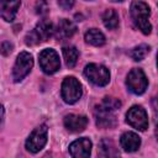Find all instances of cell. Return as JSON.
I'll use <instances>...</instances> for the list:
<instances>
[{"instance_id": "obj_1", "label": "cell", "mask_w": 158, "mask_h": 158, "mask_svg": "<svg viewBox=\"0 0 158 158\" xmlns=\"http://www.w3.org/2000/svg\"><path fill=\"white\" fill-rule=\"evenodd\" d=\"M121 106V101L116 98H104V100L95 106L94 115L96 125L101 128H111L116 126L115 111Z\"/></svg>"}, {"instance_id": "obj_2", "label": "cell", "mask_w": 158, "mask_h": 158, "mask_svg": "<svg viewBox=\"0 0 158 158\" xmlns=\"http://www.w3.org/2000/svg\"><path fill=\"white\" fill-rule=\"evenodd\" d=\"M130 14L138 30H141L142 33L144 35H149L152 31V25L149 22V17H151L149 6L141 0H133L130 7Z\"/></svg>"}, {"instance_id": "obj_3", "label": "cell", "mask_w": 158, "mask_h": 158, "mask_svg": "<svg viewBox=\"0 0 158 158\" xmlns=\"http://www.w3.org/2000/svg\"><path fill=\"white\" fill-rule=\"evenodd\" d=\"M53 35H54V26H53V23L49 20L43 19V20H41L35 26V28L32 31H30L26 35L25 43L27 46H36V44H40L42 42H46Z\"/></svg>"}, {"instance_id": "obj_4", "label": "cell", "mask_w": 158, "mask_h": 158, "mask_svg": "<svg viewBox=\"0 0 158 158\" xmlns=\"http://www.w3.org/2000/svg\"><path fill=\"white\" fill-rule=\"evenodd\" d=\"M85 78L96 86H105L110 81V72L102 64L90 63L84 68Z\"/></svg>"}, {"instance_id": "obj_5", "label": "cell", "mask_w": 158, "mask_h": 158, "mask_svg": "<svg viewBox=\"0 0 158 158\" xmlns=\"http://www.w3.org/2000/svg\"><path fill=\"white\" fill-rule=\"evenodd\" d=\"M60 94H62V99L67 104H74L83 95L81 84L79 83V80L77 78H74V77H67L63 80V83H62Z\"/></svg>"}, {"instance_id": "obj_6", "label": "cell", "mask_w": 158, "mask_h": 158, "mask_svg": "<svg viewBox=\"0 0 158 158\" xmlns=\"http://www.w3.org/2000/svg\"><path fill=\"white\" fill-rule=\"evenodd\" d=\"M126 85L128 90L136 95H141L146 91L148 86V79L144 74V72L139 68H133L127 75Z\"/></svg>"}, {"instance_id": "obj_7", "label": "cell", "mask_w": 158, "mask_h": 158, "mask_svg": "<svg viewBox=\"0 0 158 158\" xmlns=\"http://www.w3.org/2000/svg\"><path fill=\"white\" fill-rule=\"evenodd\" d=\"M48 138V128L46 125H40L36 127L26 139V149L31 153L40 152L47 143Z\"/></svg>"}, {"instance_id": "obj_8", "label": "cell", "mask_w": 158, "mask_h": 158, "mask_svg": "<svg viewBox=\"0 0 158 158\" xmlns=\"http://www.w3.org/2000/svg\"><path fill=\"white\" fill-rule=\"evenodd\" d=\"M33 67V58L32 54H30L28 52H21L17 58L16 62L14 64L12 68V79L14 81H21L32 69Z\"/></svg>"}, {"instance_id": "obj_9", "label": "cell", "mask_w": 158, "mask_h": 158, "mask_svg": "<svg viewBox=\"0 0 158 158\" xmlns=\"http://www.w3.org/2000/svg\"><path fill=\"white\" fill-rule=\"evenodd\" d=\"M38 62H40L41 69L46 74H53L60 68L59 56L53 48L43 49L38 56Z\"/></svg>"}, {"instance_id": "obj_10", "label": "cell", "mask_w": 158, "mask_h": 158, "mask_svg": "<svg viewBox=\"0 0 158 158\" xmlns=\"http://www.w3.org/2000/svg\"><path fill=\"white\" fill-rule=\"evenodd\" d=\"M126 121L131 127H133L138 131H144L148 128L147 112L139 105H135L131 109H128V111L126 114Z\"/></svg>"}, {"instance_id": "obj_11", "label": "cell", "mask_w": 158, "mask_h": 158, "mask_svg": "<svg viewBox=\"0 0 158 158\" xmlns=\"http://www.w3.org/2000/svg\"><path fill=\"white\" fill-rule=\"evenodd\" d=\"M91 147H93L91 141L86 137H81L70 143L69 153L74 158H86L91 153Z\"/></svg>"}, {"instance_id": "obj_12", "label": "cell", "mask_w": 158, "mask_h": 158, "mask_svg": "<svg viewBox=\"0 0 158 158\" xmlns=\"http://www.w3.org/2000/svg\"><path fill=\"white\" fill-rule=\"evenodd\" d=\"M20 5L21 0H0V17L6 22L14 21Z\"/></svg>"}, {"instance_id": "obj_13", "label": "cell", "mask_w": 158, "mask_h": 158, "mask_svg": "<svg viewBox=\"0 0 158 158\" xmlns=\"http://www.w3.org/2000/svg\"><path fill=\"white\" fill-rule=\"evenodd\" d=\"M86 125H88L86 116L69 114L64 117V126L70 132H81L85 130Z\"/></svg>"}, {"instance_id": "obj_14", "label": "cell", "mask_w": 158, "mask_h": 158, "mask_svg": "<svg viewBox=\"0 0 158 158\" xmlns=\"http://www.w3.org/2000/svg\"><path fill=\"white\" fill-rule=\"evenodd\" d=\"M75 32H77V26H75V23L72 22V21L68 20V19H62V20L58 22L57 28H54V33H56V37H57L58 40H67V38H70Z\"/></svg>"}, {"instance_id": "obj_15", "label": "cell", "mask_w": 158, "mask_h": 158, "mask_svg": "<svg viewBox=\"0 0 158 158\" xmlns=\"http://www.w3.org/2000/svg\"><path fill=\"white\" fill-rule=\"evenodd\" d=\"M120 144L126 152H135L141 146V138L135 132H125L120 138Z\"/></svg>"}, {"instance_id": "obj_16", "label": "cell", "mask_w": 158, "mask_h": 158, "mask_svg": "<svg viewBox=\"0 0 158 158\" xmlns=\"http://www.w3.org/2000/svg\"><path fill=\"white\" fill-rule=\"evenodd\" d=\"M85 41L93 46H96V47H100L105 43V36L101 31H99L98 28H90L85 32V36H84Z\"/></svg>"}, {"instance_id": "obj_17", "label": "cell", "mask_w": 158, "mask_h": 158, "mask_svg": "<svg viewBox=\"0 0 158 158\" xmlns=\"http://www.w3.org/2000/svg\"><path fill=\"white\" fill-rule=\"evenodd\" d=\"M99 154L101 157H117L118 151L116 149V147L111 139L105 138L99 144Z\"/></svg>"}, {"instance_id": "obj_18", "label": "cell", "mask_w": 158, "mask_h": 158, "mask_svg": "<svg viewBox=\"0 0 158 158\" xmlns=\"http://www.w3.org/2000/svg\"><path fill=\"white\" fill-rule=\"evenodd\" d=\"M102 22H104V25L107 30H115L118 26V22H120L118 14L112 9L106 10L102 14Z\"/></svg>"}, {"instance_id": "obj_19", "label": "cell", "mask_w": 158, "mask_h": 158, "mask_svg": "<svg viewBox=\"0 0 158 158\" xmlns=\"http://www.w3.org/2000/svg\"><path fill=\"white\" fill-rule=\"evenodd\" d=\"M63 57L65 60V64L68 68H73L77 64L78 57H79V52L74 46H65L63 47Z\"/></svg>"}, {"instance_id": "obj_20", "label": "cell", "mask_w": 158, "mask_h": 158, "mask_svg": "<svg viewBox=\"0 0 158 158\" xmlns=\"http://www.w3.org/2000/svg\"><path fill=\"white\" fill-rule=\"evenodd\" d=\"M149 49L151 47L147 46V44H139V46H136L131 52H130V56L133 60H142L146 58V56L149 53Z\"/></svg>"}, {"instance_id": "obj_21", "label": "cell", "mask_w": 158, "mask_h": 158, "mask_svg": "<svg viewBox=\"0 0 158 158\" xmlns=\"http://www.w3.org/2000/svg\"><path fill=\"white\" fill-rule=\"evenodd\" d=\"M36 11H37V14H40V15H46V14L48 12V5H47L46 0H40V1H37Z\"/></svg>"}, {"instance_id": "obj_22", "label": "cell", "mask_w": 158, "mask_h": 158, "mask_svg": "<svg viewBox=\"0 0 158 158\" xmlns=\"http://www.w3.org/2000/svg\"><path fill=\"white\" fill-rule=\"evenodd\" d=\"M12 48H14V46H12L9 41H5V42H2V44H1L0 52H1L4 56H9V54L12 52Z\"/></svg>"}, {"instance_id": "obj_23", "label": "cell", "mask_w": 158, "mask_h": 158, "mask_svg": "<svg viewBox=\"0 0 158 158\" xmlns=\"http://www.w3.org/2000/svg\"><path fill=\"white\" fill-rule=\"evenodd\" d=\"M74 1H75V0H58V4H59V6H60L63 10H69V9L73 7Z\"/></svg>"}, {"instance_id": "obj_24", "label": "cell", "mask_w": 158, "mask_h": 158, "mask_svg": "<svg viewBox=\"0 0 158 158\" xmlns=\"http://www.w3.org/2000/svg\"><path fill=\"white\" fill-rule=\"evenodd\" d=\"M2 121H4V106L0 105V126H1Z\"/></svg>"}, {"instance_id": "obj_25", "label": "cell", "mask_w": 158, "mask_h": 158, "mask_svg": "<svg viewBox=\"0 0 158 158\" xmlns=\"http://www.w3.org/2000/svg\"><path fill=\"white\" fill-rule=\"evenodd\" d=\"M111 1H115V2H117V1H123V0H111Z\"/></svg>"}]
</instances>
